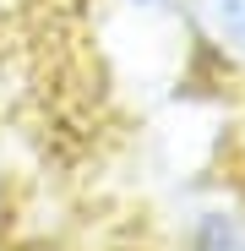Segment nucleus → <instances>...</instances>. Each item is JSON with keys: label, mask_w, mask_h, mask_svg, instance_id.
I'll return each mask as SVG.
<instances>
[{"label": "nucleus", "mask_w": 245, "mask_h": 251, "mask_svg": "<svg viewBox=\"0 0 245 251\" xmlns=\"http://www.w3.org/2000/svg\"><path fill=\"white\" fill-rule=\"evenodd\" d=\"M175 17L218 76L245 82V0H175Z\"/></svg>", "instance_id": "1"}, {"label": "nucleus", "mask_w": 245, "mask_h": 251, "mask_svg": "<svg viewBox=\"0 0 245 251\" xmlns=\"http://www.w3.org/2000/svg\"><path fill=\"white\" fill-rule=\"evenodd\" d=\"M185 251H245V219L229 207H201L185 229Z\"/></svg>", "instance_id": "2"}, {"label": "nucleus", "mask_w": 245, "mask_h": 251, "mask_svg": "<svg viewBox=\"0 0 245 251\" xmlns=\"http://www.w3.org/2000/svg\"><path fill=\"white\" fill-rule=\"evenodd\" d=\"M114 6H126V11H136V17H169L175 0H114Z\"/></svg>", "instance_id": "3"}]
</instances>
